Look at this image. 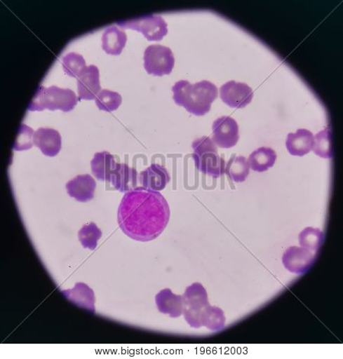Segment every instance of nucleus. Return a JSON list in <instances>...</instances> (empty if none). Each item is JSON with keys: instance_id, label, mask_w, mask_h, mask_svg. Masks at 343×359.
Listing matches in <instances>:
<instances>
[{"instance_id": "obj_1", "label": "nucleus", "mask_w": 343, "mask_h": 359, "mask_svg": "<svg viewBox=\"0 0 343 359\" xmlns=\"http://www.w3.org/2000/svg\"><path fill=\"white\" fill-rule=\"evenodd\" d=\"M170 211L159 191L142 187L127 192L119 204L118 224L123 232L138 242H150L166 229Z\"/></svg>"}, {"instance_id": "obj_2", "label": "nucleus", "mask_w": 343, "mask_h": 359, "mask_svg": "<svg viewBox=\"0 0 343 359\" xmlns=\"http://www.w3.org/2000/svg\"><path fill=\"white\" fill-rule=\"evenodd\" d=\"M173 91L175 104L197 116L209 113L211 104L218 97L216 85L208 81L194 84L184 80L179 81L174 85Z\"/></svg>"}, {"instance_id": "obj_3", "label": "nucleus", "mask_w": 343, "mask_h": 359, "mask_svg": "<svg viewBox=\"0 0 343 359\" xmlns=\"http://www.w3.org/2000/svg\"><path fill=\"white\" fill-rule=\"evenodd\" d=\"M79 100L74 91L71 89L40 86L28 109L32 112H41L46 109L51 111L61 109L67 113L74 109Z\"/></svg>"}, {"instance_id": "obj_4", "label": "nucleus", "mask_w": 343, "mask_h": 359, "mask_svg": "<svg viewBox=\"0 0 343 359\" xmlns=\"http://www.w3.org/2000/svg\"><path fill=\"white\" fill-rule=\"evenodd\" d=\"M194 153L192 158L197 169L204 175L218 178L225 173L226 162L220 157L215 143L203 136L192 143Z\"/></svg>"}, {"instance_id": "obj_5", "label": "nucleus", "mask_w": 343, "mask_h": 359, "mask_svg": "<svg viewBox=\"0 0 343 359\" xmlns=\"http://www.w3.org/2000/svg\"><path fill=\"white\" fill-rule=\"evenodd\" d=\"M184 319L193 328L201 327L199 318L203 307L209 304L207 290L200 283H194L187 287L184 294Z\"/></svg>"}, {"instance_id": "obj_6", "label": "nucleus", "mask_w": 343, "mask_h": 359, "mask_svg": "<svg viewBox=\"0 0 343 359\" xmlns=\"http://www.w3.org/2000/svg\"><path fill=\"white\" fill-rule=\"evenodd\" d=\"M175 59L170 48L161 45L149 46L144 50V67L154 76L168 75L173 72Z\"/></svg>"}, {"instance_id": "obj_7", "label": "nucleus", "mask_w": 343, "mask_h": 359, "mask_svg": "<svg viewBox=\"0 0 343 359\" xmlns=\"http://www.w3.org/2000/svg\"><path fill=\"white\" fill-rule=\"evenodd\" d=\"M124 29H133L143 34L149 41H161L168 34V24L161 16L147 15L138 18L117 22Z\"/></svg>"}, {"instance_id": "obj_8", "label": "nucleus", "mask_w": 343, "mask_h": 359, "mask_svg": "<svg viewBox=\"0 0 343 359\" xmlns=\"http://www.w3.org/2000/svg\"><path fill=\"white\" fill-rule=\"evenodd\" d=\"M239 140L238 125L230 116H221L213 124V141L222 149L235 147Z\"/></svg>"}, {"instance_id": "obj_9", "label": "nucleus", "mask_w": 343, "mask_h": 359, "mask_svg": "<svg viewBox=\"0 0 343 359\" xmlns=\"http://www.w3.org/2000/svg\"><path fill=\"white\" fill-rule=\"evenodd\" d=\"M220 98L231 108L242 109L250 104L253 99V89L246 83L230 81L220 89Z\"/></svg>"}, {"instance_id": "obj_10", "label": "nucleus", "mask_w": 343, "mask_h": 359, "mask_svg": "<svg viewBox=\"0 0 343 359\" xmlns=\"http://www.w3.org/2000/svg\"><path fill=\"white\" fill-rule=\"evenodd\" d=\"M314 261L315 255L313 252L304 247H290L282 257V262L285 269L297 275L310 269Z\"/></svg>"}, {"instance_id": "obj_11", "label": "nucleus", "mask_w": 343, "mask_h": 359, "mask_svg": "<svg viewBox=\"0 0 343 359\" xmlns=\"http://www.w3.org/2000/svg\"><path fill=\"white\" fill-rule=\"evenodd\" d=\"M79 100H93L101 91L99 68L95 65L86 66L76 76Z\"/></svg>"}, {"instance_id": "obj_12", "label": "nucleus", "mask_w": 343, "mask_h": 359, "mask_svg": "<svg viewBox=\"0 0 343 359\" xmlns=\"http://www.w3.org/2000/svg\"><path fill=\"white\" fill-rule=\"evenodd\" d=\"M97 183L90 175H80L66 184L67 194L76 201L86 203L93 198Z\"/></svg>"}, {"instance_id": "obj_13", "label": "nucleus", "mask_w": 343, "mask_h": 359, "mask_svg": "<svg viewBox=\"0 0 343 359\" xmlns=\"http://www.w3.org/2000/svg\"><path fill=\"white\" fill-rule=\"evenodd\" d=\"M33 142L48 157L56 156L62 149L61 135L49 128H39L34 133Z\"/></svg>"}, {"instance_id": "obj_14", "label": "nucleus", "mask_w": 343, "mask_h": 359, "mask_svg": "<svg viewBox=\"0 0 343 359\" xmlns=\"http://www.w3.org/2000/svg\"><path fill=\"white\" fill-rule=\"evenodd\" d=\"M140 182L142 187L154 191L164 190L170 182V176L164 166L153 164L140 174Z\"/></svg>"}, {"instance_id": "obj_15", "label": "nucleus", "mask_w": 343, "mask_h": 359, "mask_svg": "<svg viewBox=\"0 0 343 359\" xmlns=\"http://www.w3.org/2000/svg\"><path fill=\"white\" fill-rule=\"evenodd\" d=\"M139 174L136 169L124 163H117L110 177V183L121 193L131 191L138 184Z\"/></svg>"}, {"instance_id": "obj_16", "label": "nucleus", "mask_w": 343, "mask_h": 359, "mask_svg": "<svg viewBox=\"0 0 343 359\" xmlns=\"http://www.w3.org/2000/svg\"><path fill=\"white\" fill-rule=\"evenodd\" d=\"M62 294L72 304L95 313L96 297L93 289L84 283H77L74 288L62 290Z\"/></svg>"}, {"instance_id": "obj_17", "label": "nucleus", "mask_w": 343, "mask_h": 359, "mask_svg": "<svg viewBox=\"0 0 343 359\" xmlns=\"http://www.w3.org/2000/svg\"><path fill=\"white\" fill-rule=\"evenodd\" d=\"M314 142V135L311 131L300 129L296 133L288 135L286 147L291 156L302 157L313 150Z\"/></svg>"}, {"instance_id": "obj_18", "label": "nucleus", "mask_w": 343, "mask_h": 359, "mask_svg": "<svg viewBox=\"0 0 343 359\" xmlns=\"http://www.w3.org/2000/svg\"><path fill=\"white\" fill-rule=\"evenodd\" d=\"M159 311L168 314L173 318H177L183 314V297L176 295L170 289L162 290L156 297Z\"/></svg>"}, {"instance_id": "obj_19", "label": "nucleus", "mask_w": 343, "mask_h": 359, "mask_svg": "<svg viewBox=\"0 0 343 359\" xmlns=\"http://www.w3.org/2000/svg\"><path fill=\"white\" fill-rule=\"evenodd\" d=\"M127 41L125 32L116 25L107 27L102 37V48L108 55H119L122 53Z\"/></svg>"}, {"instance_id": "obj_20", "label": "nucleus", "mask_w": 343, "mask_h": 359, "mask_svg": "<svg viewBox=\"0 0 343 359\" xmlns=\"http://www.w3.org/2000/svg\"><path fill=\"white\" fill-rule=\"evenodd\" d=\"M116 164L114 156L109 152H97L90 162L92 173L100 181L109 182Z\"/></svg>"}, {"instance_id": "obj_21", "label": "nucleus", "mask_w": 343, "mask_h": 359, "mask_svg": "<svg viewBox=\"0 0 343 359\" xmlns=\"http://www.w3.org/2000/svg\"><path fill=\"white\" fill-rule=\"evenodd\" d=\"M277 160V154L271 148L261 147L254 151L248 159V165L256 172H267Z\"/></svg>"}, {"instance_id": "obj_22", "label": "nucleus", "mask_w": 343, "mask_h": 359, "mask_svg": "<svg viewBox=\"0 0 343 359\" xmlns=\"http://www.w3.org/2000/svg\"><path fill=\"white\" fill-rule=\"evenodd\" d=\"M199 320L201 327L218 331L224 328L227 319L224 312L219 307L208 304L201 311Z\"/></svg>"}, {"instance_id": "obj_23", "label": "nucleus", "mask_w": 343, "mask_h": 359, "mask_svg": "<svg viewBox=\"0 0 343 359\" xmlns=\"http://www.w3.org/2000/svg\"><path fill=\"white\" fill-rule=\"evenodd\" d=\"M250 167L243 156L234 155L226 165L225 173L231 181L237 183L244 182L250 175Z\"/></svg>"}, {"instance_id": "obj_24", "label": "nucleus", "mask_w": 343, "mask_h": 359, "mask_svg": "<svg viewBox=\"0 0 343 359\" xmlns=\"http://www.w3.org/2000/svg\"><path fill=\"white\" fill-rule=\"evenodd\" d=\"M324 234L319 229L307 227L299 235V243L302 247L317 252L323 243Z\"/></svg>"}, {"instance_id": "obj_25", "label": "nucleus", "mask_w": 343, "mask_h": 359, "mask_svg": "<svg viewBox=\"0 0 343 359\" xmlns=\"http://www.w3.org/2000/svg\"><path fill=\"white\" fill-rule=\"evenodd\" d=\"M102 235V231L94 223L84 225L79 232V241L83 247L91 251L96 250Z\"/></svg>"}, {"instance_id": "obj_26", "label": "nucleus", "mask_w": 343, "mask_h": 359, "mask_svg": "<svg viewBox=\"0 0 343 359\" xmlns=\"http://www.w3.org/2000/svg\"><path fill=\"white\" fill-rule=\"evenodd\" d=\"M97 107L105 112L110 113L116 110L122 104V96L117 92L102 90L95 98Z\"/></svg>"}, {"instance_id": "obj_27", "label": "nucleus", "mask_w": 343, "mask_h": 359, "mask_svg": "<svg viewBox=\"0 0 343 359\" xmlns=\"http://www.w3.org/2000/svg\"><path fill=\"white\" fill-rule=\"evenodd\" d=\"M314 151L317 156L323 158H332L331 132L330 128L317 133L314 136Z\"/></svg>"}, {"instance_id": "obj_28", "label": "nucleus", "mask_w": 343, "mask_h": 359, "mask_svg": "<svg viewBox=\"0 0 343 359\" xmlns=\"http://www.w3.org/2000/svg\"><path fill=\"white\" fill-rule=\"evenodd\" d=\"M62 67L65 72L68 76L76 79L77 75L86 67V61L81 55L71 53L63 57Z\"/></svg>"}, {"instance_id": "obj_29", "label": "nucleus", "mask_w": 343, "mask_h": 359, "mask_svg": "<svg viewBox=\"0 0 343 359\" xmlns=\"http://www.w3.org/2000/svg\"><path fill=\"white\" fill-rule=\"evenodd\" d=\"M34 133L35 132H34L32 128L27 125L22 124L13 145V149L20 151L32 149L34 144Z\"/></svg>"}]
</instances>
